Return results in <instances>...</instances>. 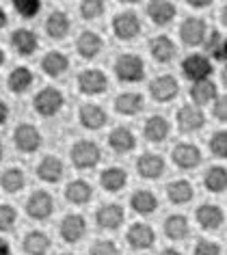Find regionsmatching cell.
Returning a JSON list of instances; mask_svg holds the SVG:
<instances>
[{
  "label": "cell",
  "mask_w": 227,
  "mask_h": 255,
  "mask_svg": "<svg viewBox=\"0 0 227 255\" xmlns=\"http://www.w3.org/2000/svg\"><path fill=\"white\" fill-rule=\"evenodd\" d=\"M100 184H102V188L109 190V193H119V190L128 184V173H125V169H121V167H109L100 175Z\"/></svg>",
  "instance_id": "26"
},
{
  "label": "cell",
  "mask_w": 227,
  "mask_h": 255,
  "mask_svg": "<svg viewBox=\"0 0 227 255\" xmlns=\"http://www.w3.org/2000/svg\"><path fill=\"white\" fill-rule=\"evenodd\" d=\"M30 85H33V72L24 65L15 67L7 78V87H9L11 93H24V91H28Z\"/></svg>",
  "instance_id": "31"
},
{
  "label": "cell",
  "mask_w": 227,
  "mask_h": 255,
  "mask_svg": "<svg viewBox=\"0 0 227 255\" xmlns=\"http://www.w3.org/2000/svg\"><path fill=\"white\" fill-rule=\"evenodd\" d=\"M0 186H2L4 193H20L26 186V175L20 167H9L0 175Z\"/></svg>",
  "instance_id": "30"
},
{
  "label": "cell",
  "mask_w": 227,
  "mask_h": 255,
  "mask_svg": "<svg viewBox=\"0 0 227 255\" xmlns=\"http://www.w3.org/2000/svg\"><path fill=\"white\" fill-rule=\"evenodd\" d=\"M125 240H128V245L132 249H136V251H145V249H149L151 245H154L156 240V234L154 229H151L147 223H134L128 234H125Z\"/></svg>",
  "instance_id": "10"
},
{
  "label": "cell",
  "mask_w": 227,
  "mask_h": 255,
  "mask_svg": "<svg viewBox=\"0 0 227 255\" xmlns=\"http://www.w3.org/2000/svg\"><path fill=\"white\" fill-rule=\"evenodd\" d=\"M173 162L180 169H195L201 164V149L193 143H180L173 149Z\"/></svg>",
  "instance_id": "14"
},
{
  "label": "cell",
  "mask_w": 227,
  "mask_h": 255,
  "mask_svg": "<svg viewBox=\"0 0 227 255\" xmlns=\"http://www.w3.org/2000/svg\"><path fill=\"white\" fill-rule=\"evenodd\" d=\"M13 9L20 17L30 20V17H35L41 11V2L39 0H17V2H13Z\"/></svg>",
  "instance_id": "39"
},
{
  "label": "cell",
  "mask_w": 227,
  "mask_h": 255,
  "mask_svg": "<svg viewBox=\"0 0 227 255\" xmlns=\"http://www.w3.org/2000/svg\"><path fill=\"white\" fill-rule=\"evenodd\" d=\"M206 50L208 52H212V56L217 54V50L221 48V41H223V37L219 35V30H210V35H206Z\"/></svg>",
  "instance_id": "45"
},
{
  "label": "cell",
  "mask_w": 227,
  "mask_h": 255,
  "mask_svg": "<svg viewBox=\"0 0 227 255\" xmlns=\"http://www.w3.org/2000/svg\"><path fill=\"white\" fill-rule=\"evenodd\" d=\"M85 232H87L85 216H80V214H67L65 219L61 221V238L65 240V242H69V245L78 242L85 236Z\"/></svg>",
  "instance_id": "15"
},
{
  "label": "cell",
  "mask_w": 227,
  "mask_h": 255,
  "mask_svg": "<svg viewBox=\"0 0 227 255\" xmlns=\"http://www.w3.org/2000/svg\"><path fill=\"white\" fill-rule=\"evenodd\" d=\"M214 117H217L219 121H225L227 124V95H223V98H217V104H214Z\"/></svg>",
  "instance_id": "46"
},
{
  "label": "cell",
  "mask_w": 227,
  "mask_h": 255,
  "mask_svg": "<svg viewBox=\"0 0 227 255\" xmlns=\"http://www.w3.org/2000/svg\"><path fill=\"white\" fill-rule=\"evenodd\" d=\"M115 111L119 115H136L143 111V95L141 93H121L115 98Z\"/></svg>",
  "instance_id": "32"
},
{
  "label": "cell",
  "mask_w": 227,
  "mask_h": 255,
  "mask_svg": "<svg viewBox=\"0 0 227 255\" xmlns=\"http://www.w3.org/2000/svg\"><path fill=\"white\" fill-rule=\"evenodd\" d=\"M149 52L158 63H169L175 56V43L167 35H158L149 41Z\"/></svg>",
  "instance_id": "28"
},
{
  "label": "cell",
  "mask_w": 227,
  "mask_h": 255,
  "mask_svg": "<svg viewBox=\"0 0 227 255\" xmlns=\"http://www.w3.org/2000/svg\"><path fill=\"white\" fill-rule=\"evenodd\" d=\"M65 175V167H63V160L56 156H46L43 160L37 164V177L48 184H56L63 180Z\"/></svg>",
  "instance_id": "16"
},
{
  "label": "cell",
  "mask_w": 227,
  "mask_h": 255,
  "mask_svg": "<svg viewBox=\"0 0 227 255\" xmlns=\"http://www.w3.org/2000/svg\"><path fill=\"white\" fill-rule=\"evenodd\" d=\"M63 255H74V253H63Z\"/></svg>",
  "instance_id": "57"
},
{
  "label": "cell",
  "mask_w": 227,
  "mask_h": 255,
  "mask_svg": "<svg viewBox=\"0 0 227 255\" xmlns=\"http://www.w3.org/2000/svg\"><path fill=\"white\" fill-rule=\"evenodd\" d=\"M136 171L145 180H158V177L165 173V158L147 151V154H143L136 160Z\"/></svg>",
  "instance_id": "12"
},
{
  "label": "cell",
  "mask_w": 227,
  "mask_h": 255,
  "mask_svg": "<svg viewBox=\"0 0 227 255\" xmlns=\"http://www.w3.org/2000/svg\"><path fill=\"white\" fill-rule=\"evenodd\" d=\"M67 67H69V59L63 52H59V50H52V52H48L41 59V69L46 76H50V78H59V76H63L67 72Z\"/></svg>",
  "instance_id": "25"
},
{
  "label": "cell",
  "mask_w": 227,
  "mask_h": 255,
  "mask_svg": "<svg viewBox=\"0 0 227 255\" xmlns=\"http://www.w3.org/2000/svg\"><path fill=\"white\" fill-rule=\"evenodd\" d=\"M165 234H167V238H171V240H184L188 236V221H186V216H182V214L167 216Z\"/></svg>",
  "instance_id": "37"
},
{
  "label": "cell",
  "mask_w": 227,
  "mask_h": 255,
  "mask_svg": "<svg viewBox=\"0 0 227 255\" xmlns=\"http://www.w3.org/2000/svg\"><path fill=\"white\" fill-rule=\"evenodd\" d=\"M0 255H11L9 242H7V240H2V238H0Z\"/></svg>",
  "instance_id": "50"
},
{
  "label": "cell",
  "mask_w": 227,
  "mask_h": 255,
  "mask_svg": "<svg viewBox=\"0 0 227 255\" xmlns=\"http://www.w3.org/2000/svg\"><path fill=\"white\" fill-rule=\"evenodd\" d=\"M63 104H65L63 93L59 91V89H54V87L41 89V91L35 95V100H33L35 111L39 113L41 117H54L56 113H61Z\"/></svg>",
  "instance_id": "3"
},
{
  "label": "cell",
  "mask_w": 227,
  "mask_h": 255,
  "mask_svg": "<svg viewBox=\"0 0 227 255\" xmlns=\"http://www.w3.org/2000/svg\"><path fill=\"white\" fill-rule=\"evenodd\" d=\"M210 151L217 158H227V130L214 132L210 138Z\"/></svg>",
  "instance_id": "41"
},
{
  "label": "cell",
  "mask_w": 227,
  "mask_h": 255,
  "mask_svg": "<svg viewBox=\"0 0 227 255\" xmlns=\"http://www.w3.org/2000/svg\"><path fill=\"white\" fill-rule=\"evenodd\" d=\"M104 9L106 7H104L102 0H85V2L78 7L83 20H98V17L104 13Z\"/></svg>",
  "instance_id": "40"
},
{
  "label": "cell",
  "mask_w": 227,
  "mask_h": 255,
  "mask_svg": "<svg viewBox=\"0 0 227 255\" xmlns=\"http://www.w3.org/2000/svg\"><path fill=\"white\" fill-rule=\"evenodd\" d=\"M78 119L87 130H100V128L109 121V115L98 104H85V106H80V111H78Z\"/></svg>",
  "instance_id": "20"
},
{
  "label": "cell",
  "mask_w": 227,
  "mask_h": 255,
  "mask_svg": "<svg viewBox=\"0 0 227 255\" xmlns=\"http://www.w3.org/2000/svg\"><path fill=\"white\" fill-rule=\"evenodd\" d=\"M130 206L138 214H151L158 208V199H156V195L149 193V190H136V193L130 197Z\"/></svg>",
  "instance_id": "33"
},
{
  "label": "cell",
  "mask_w": 227,
  "mask_h": 255,
  "mask_svg": "<svg viewBox=\"0 0 227 255\" xmlns=\"http://www.w3.org/2000/svg\"><path fill=\"white\" fill-rule=\"evenodd\" d=\"M206 33H208V26L201 17H186L180 26V39L186 46H199V43H204Z\"/></svg>",
  "instance_id": "9"
},
{
  "label": "cell",
  "mask_w": 227,
  "mask_h": 255,
  "mask_svg": "<svg viewBox=\"0 0 227 255\" xmlns=\"http://www.w3.org/2000/svg\"><path fill=\"white\" fill-rule=\"evenodd\" d=\"M13 143L24 154H33V151L41 147L43 136H41L39 128H35L33 124H20L13 132Z\"/></svg>",
  "instance_id": "4"
},
{
  "label": "cell",
  "mask_w": 227,
  "mask_h": 255,
  "mask_svg": "<svg viewBox=\"0 0 227 255\" xmlns=\"http://www.w3.org/2000/svg\"><path fill=\"white\" fill-rule=\"evenodd\" d=\"M96 221L102 229H117L123 223V208L119 203H106L96 212Z\"/></svg>",
  "instance_id": "21"
},
{
  "label": "cell",
  "mask_w": 227,
  "mask_h": 255,
  "mask_svg": "<svg viewBox=\"0 0 227 255\" xmlns=\"http://www.w3.org/2000/svg\"><path fill=\"white\" fill-rule=\"evenodd\" d=\"M7 119H9V106H7V102L0 100V126H2Z\"/></svg>",
  "instance_id": "48"
},
{
  "label": "cell",
  "mask_w": 227,
  "mask_h": 255,
  "mask_svg": "<svg viewBox=\"0 0 227 255\" xmlns=\"http://www.w3.org/2000/svg\"><path fill=\"white\" fill-rule=\"evenodd\" d=\"M214 59H219V61H227V39L221 41V48L217 50V54H214Z\"/></svg>",
  "instance_id": "47"
},
{
  "label": "cell",
  "mask_w": 227,
  "mask_h": 255,
  "mask_svg": "<svg viewBox=\"0 0 227 255\" xmlns=\"http://www.w3.org/2000/svg\"><path fill=\"white\" fill-rule=\"evenodd\" d=\"M7 20H9V17H7V11H4L2 7H0V30H2L4 26H7Z\"/></svg>",
  "instance_id": "51"
},
{
  "label": "cell",
  "mask_w": 227,
  "mask_h": 255,
  "mask_svg": "<svg viewBox=\"0 0 227 255\" xmlns=\"http://www.w3.org/2000/svg\"><path fill=\"white\" fill-rule=\"evenodd\" d=\"M104 41L102 37L98 33H93V30H85V33L78 35V39H76V52H78L83 59H96L100 54V50H102Z\"/></svg>",
  "instance_id": "18"
},
{
  "label": "cell",
  "mask_w": 227,
  "mask_h": 255,
  "mask_svg": "<svg viewBox=\"0 0 227 255\" xmlns=\"http://www.w3.org/2000/svg\"><path fill=\"white\" fill-rule=\"evenodd\" d=\"M4 65V52H2V48H0V67Z\"/></svg>",
  "instance_id": "55"
},
{
  "label": "cell",
  "mask_w": 227,
  "mask_h": 255,
  "mask_svg": "<svg viewBox=\"0 0 227 255\" xmlns=\"http://www.w3.org/2000/svg\"><path fill=\"white\" fill-rule=\"evenodd\" d=\"M188 7H193V9H206V7H210V0H188Z\"/></svg>",
  "instance_id": "49"
},
{
  "label": "cell",
  "mask_w": 227,
  "mask_h": 255,
  "mask_svg": "<svg viewBox=\"0 0 227 255\" xmlns=\"http://www.w3.org/2000/svg\"><path fill=\"white\" fill-rule=\"evenodd\" d=\"M175 13H178V9H175V4L169 2V0H154V2L147 4V15L156 26H167V24H171Z\"/></svg>",
  "instance_id": "17"
},
{
  "label": "cell",
  "mask_w": 227,
  "mask_h": 255,
  "mask_svg": "<svg viewBox=\"0 0 227 255\" xmlns=\"http://www.w3.org/2000/svg\"><path fill=\"white\" fill-rule=\"evenodd\" d=\"M52 210H54V199L50 193H46V190H35V193L26 199V214L30 219L43 221L52 214Z\"/></svg>",
  "instance_id": "7"
},
{
  "label": "cell",
  "mask_w": 227,
  "mask_h": 255,
  "mask_svg": "<svg viewBox=\"0 0 227 255\" xmlns=\"http://www.w3.org/2000/svg\"><path fill=\"white\" fill-rule=\"evenodd\" d=\"M204 186L210 193H223L227 190V169L225 167H210L204 175Z\"/></svg>",
  "instance_id": "36"
},
{
  "label": "cell",
  "mask_w": 227,
  "mask_h": 255,
  "mask_svg": "<svg viewBox=\"0 0 227 255\" xmlns=\"http://www.w3.org/2000/svg\"><path fill=\"white\" fill-rule=\"evenodd\" d=\"M221 22H223L225 26H227V2L223 4V9H221Z\"/></svg>",
  "instance_id": "52"
},
{
  "label": "cell",
  "mask_w": 227,
  "mask_h": 255,
  "mask_svg": "<svg viewBox=\"0 0 227 255\" xmlns=\"http://www.w3.org/2000/svg\"><path fill=\"white\" fill-rule=\"evenodd\" d=\"M191 98L195 104H210L212 100H217V85L210 80L195 82L191 87Z\"/></svg>",
  "instance_id": "38"
},
{
  "label": "cell",
  "mask_w": 227,
  "mask_h": 255,
  "mask_svg": "<svg viewBox=\"0 0 227 255\" xmlns=\"http://www.w3.org/2000/svg\"><path fill=\"white\" fill-rule=\"evenodd\" d=\"M69 158H72L76 169H93L102 160V149L93 141H76L72 151H69Z\"/></svg>",
  "instance_id": "2"
},
{
  "label": "cell",
  "mask_w": 227,
  "mask_h": 255,
  "mask_svg": "<svg viewBox=\"0 0 227 255\" xmlns=\"http://www.w3.org/2000/svg\"><path fill=\"white\" fill-rule=\"evenodd\" d=\"M2 154H4V149H2V143H0V160H2Z\"/></svg>",
  "instance_id": "56"
},
{
  "label": "cell",
  "mask_w": 227,
  "mask_h": 255,
  "mask_svg": "<svg viewBox=\"0 0 227 255\" xmlns=\"http://www.w3.org/2000/svg\"><path fill=\"white\" fill-rule=\"evenodd\" d=\"M182 74L193 82H201V80H208V76L212 74V65L206 56L191 54L182 61Z\"/></svg>",
  "instance_id": "8"
},
{
  "label": "cell",
  "mask_w": 227,
  "mask_h": 255,
  "mask_svg": "<svg viewBox=\"0 0 227 255\" xmlns=\"http://www.w3.org/2000/svg\"><path fill=\"white\" fill-rule=\"evenodd\" d=\"M17 219V212L7 203H2L0 206V232H9L11 227H13V223Z\"/></svg>",
  "instance_id": "43"
},
{
  "label": "cell",
  "mask_w": 227,
  "mask_h": 255,
  "mask_svg": "<svg viewBox=\"0 0 227 255\" xmlns=\"http://www.w3.org/2000/svg\"><path fill=\"white\" fill-rule=\"evenodd\" d=\"M89 255H119V249L113 240H96L89 249Z\"/></svg>",
  "instance_id": "42"
},
{
  "label": "cell",
  "mask_w": 227,
  "mask_h": 255,
  "mask_svg": "<svg viewBox=\"0 0 227 255\" xmlns=\"http://www.w3.org/2000/svg\"><path fill=\"white\" fill-rule=\"evenodd\" d=\"M76 82H78L80 93L85 95H100L109 89V78L100 69H85V72L78 74Z\"/></svg>",
  "instance_id": "6"
},
{
  "label": "cell",
  "mask_w": 227,
  "mask_h": 255,
  "mask_svg": "<svg viewBox=\"0 0 227 255\" xmlns=\"http://www.w3.org/2000/svg\"><path fill=\"white\" fill-rule=\"evenodd\" d=\"M113 33L117 39L121 41H130L141 33V20L134 11H121L113 17Z\"/></svg>",
  "instance_id": "5"
},
{
  "label": "cell",
  "mask_w": 227,
  "mask_h": 255,
  "mask_svg": "<svg viewBox=\"0 0 227 255\" xmlns=\"http://www.w3.org/2000/svg\"><path fill=\"white\" fill-rule=\"evenodd\" d=\"M69 26H72L69 17L63 13V11H52L46 20V33H48V37H52V39H63V37L69 33Z\"/></svg>",
  "instance_id": "29"
},
{
  "label": "cell",
  "mask_w": 227,
  "mask_h": 255,
  "mask_svg": "<svg viewBox=\"0 0 227 255\" xmlns=\"http://www.w3.org/2000/svg\"><path fill=\"white\" fill-rule=\"evenodd\" d=\"M175 121H178V128L182 132H197V130L204 128L206 117H204V113H201L197 106L186 104V106H182L178 111V117H175Z\"/></svg>",
  "instance_id": "11"
},
{
  "label": "cell",
  "mask_w": 227,
  "mask_h": 255,
  "mask_svg": "<svg viewBox=\"0 0 227 255\" xmlns=\"http://www.w3.org/2000/svg\"><path fill=\"white\" fill-rule=\"evenodd\" d=\"M160 255H182V253L178 251V249H165V251H162Z\"/></svg>",
  "instance_id": "53"
},
{
  "label": "cell",
  "mask_w": 227,
  "mask_h": 255,
  "mask_svg": "<svg viewBox=\"0 0 227 255\" xmlns=\"http://www.w3.org/2000/svg\"><path fill=\"white\" fill-rule=\"evenodd\" d=\"M221 78H223V85L227 87V67L223 69V74H221Z\"/></svg>",
  "instance_id": "54"
},
{
  "label": "cell",
  "mask_w": 227,
  "mask_h": 255,
  "mask_svg": "<svg viewBox=\"0 0 227 255\" xmlns=\"http://www.w3.org/2000/svg\"><path fill=\"white\" fill-rule=\"evenodd\" d=\"M22 245L28 255H46L50 249V238L43 232H28L24 236Z\"/></svg>",
  "instance_id": "34"
},
{
  "label": "cell",
  "mask_w": 227,
  "mask_h": 255,
  "mask_svg": "<svg viewBox=\"0 0 227 255\" xmlns=\"http://www.w3.org/2000/svg\"><path fill=\"white\" fill-rule=\"evenodd\" d=\"M197 223L204 229H219L221 225H223V221H225V214H223V210H221L219 206H214V203H204V206H199L197 208Z\"/></svg>",
  "instance_id": "22"
},
{
  "label": "cell",
  "mask_w": 227,
  "mask_h": 255,
  "mask_svg": "<svg viewBox=\"0 0 227 255\" xmlns=\"http://www.w3.org/2000/svg\"><path fill=\"white\" fill-rule=\"evenodd\" d=\"M178 91H180V85L173 76H158V78L151 80V85H149V93L156 102L173 100L175 95H178Z\"/></svg>",
  "instance_id": "13"
},
{
  "label": "cell",
  "mask_w": 227,
  "mask_h": 255,
  "mask_svg": "<svg viewBox=\"0 0 227 255\" xmlns=\"http://www.w3.org/2000/svg\"><path fill=\"white\" fill-rule=\"evenodd\" d=\"M193 195H195V190H193V184L191 182H186V180H175L171 182L167 186V197H169V201H173V203H188L193 199Z\"/></svg>",
  "instance_id": "35"
},
{
  "label": "cell",
  "mask_w": 227,
  "mask_h": 255,
  "mask_svg": "<svg viewBox=\"0 0 227 255\" xmlns=\"http://www.w3.org/2000/svg\"><path fill=\"white\" fill-rule=\"evenodd\" d=\"M109 145L113 147V151H117V154H128V151L134 149L136 138H134V134H132L130 128L119 126V128H115V130H111Z\"/></svg>",
  "instance_id": "23"
},
{
  "label": "cell",
  "mask_w": 227,
  "mask_h": 255,
  "mask_svg": "<svg viewBox=\"0 0 227 255\" xmlns=\"http://www.w3.org/2000/svg\"><path fill=\"white\" fill-rule=\"evenodd\" d=\"M93 197V188L89 182L85 180H74L65 186V199L69 203H76V206H83V203H89Z\"/></svg>",
  "instance_id": "27"
},
{
  "label": "cell",
  "mask_w": 227,
  "mask_h": 255,
  "mask_svg": "<svg viewBox=\"0 0 227 255\" xmlns=\"http://www.w3.org/2000/svg\"><path fill=\"white\" fill-rule=\"evenodd\" d=\"M115 76L121 82H138L145 78V63L136 54H119L115 59Z\"/></svg>",
  "instance_id": "1"
},
{
  "label": "cell",
  "mask_w": 227,
  "mask_h": 255,
  "mask_svg": "<svg viewBox=\"0 0 227 255\" xmlns=\"http://www.w3.org/2000/svg\"><path fill=\"white\" fill-rule=\"evenodd\" d=\"M195 255H221V247L214 240H199L195 247Z\"/></svg>",
  "instance_id": "44"
},
{
  "label": "cell",
  "mask_w": 227,
  "mask_h": 255,
  "mask_svg": "<svg viewBox=\"0 0 227 255\" xmlns=\"http://www.w3.org/2000/svg\"><path fill=\"white\" fill-rule=\"evenodd\" d=\"M11 46L20 56H30L35 54V50L39 48V39L33 30L28 28H17L13 35H11Z\"/></svg>",
  "instance_id": "19"
},
{
  "label": "cell",
  "mask_w": 227,
  "mask_h": 255,
  "mask_svg": "<svg viewBox=\"0 0 227 255\" xmlns=\"http://www.w3.org/2000/svg\"><path fill=\"white\" fill-rule=\"evenodd\" d=\"M143 134L149 143L165 141L167 134H169V121L162 117V115H151V117H147V121H145V126H143Z\"/></svg>",
  "instance_id": "24"
}]
</instances>
